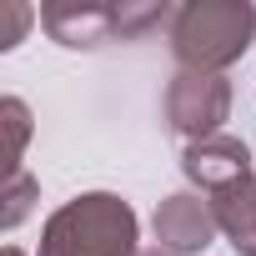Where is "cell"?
Listing matches in <instances>:
<instances>
[{
	"label": "cell",
	"mask_w": 256,
	"mask_h": 256,
	"mask_svg": "<svg viewBox=\"0 0 256 256\" xmlns=\"http://www.w3.org/2000/svg\"><path fill=\"white\" fill-rule=\"evenodd\" d=\"M181 171L191 186H201L206 196L226 191V186H241V181H256L251 176V151L246 141L236 136H211V141H191L181 151Z\"/></svg>",
	"instance_id": "cell-6"
},
{
	"label": "cell",
	"mask_w": 256,
	"mask_h": 256,
	"mask_svg": "<svg viewBox=\"0 0 256 256\" xmlns=\"http://www.w3.org/2000/svg\"><path fill=\"white\" fill-rule=\"evenodd\" d=\"M40 256H141L131 201H120L116 191H86L66 201L40 231Z\"/></svg>",
	"instance_id": "cell-1"
},
{
	"label": "cell",
	"mask_w": 256,
	"mask_h": 256,
	"mask_svg": "<svg viewBox=\"0 0 256 256\" xmlns=\"http://www.w3.org/2000/svg\"><path fill=\"white\" fill-rule=\"evenodd\" d=\"M171 6H151V0H120V6H96V0H46L40 26L50 40L70 50H96L106 40H141L156 26H171Z\"/></svg>",
	"instance_id": "cell-3"
},
{
	"label": "cell",
	"mask_w": 256,
	"mask_h": 256,
	"mask_svg": "<svg viewBox=\"0 0 256 256\" xmlns=\"http://www.w3.org/2000/svg\"><path fill=\"white\" fill-rule=\"evenodd\" d=\"M156 241L161 251L171 256H201L211 241H216V216H211V201H201L196 191H176L156 206Z\"/></svg>",
	"instance_id": "cell-5"
},
{
	"label": "cell",
	"mask_w": 256,
	"mask_h": 256,
	"mask_svg": "<svg viewBox=\"0 0 256 256\" xmlns=\"http://www.w3.org/2000/svg\"><path fill=\"white\" fill-rule=\"evenodd\" d=\"M0 126H6V176H16L20 156H26V141H30V106L20 96H6L0 100Z\"/></svg>",
	"instance_id": "cell-8"
},
{
	"label": "cell",
	"mask_w": 256,
	"mask_h": 256,
	"mask_svg": "<svg viewBox=\"0 0 256 256\" xmlns=\"http://www.w3.org/2000/svg\"><path fill=\"white\" fill-rule=\"evenodd\" d=\"M141 256H171V251H161V246H146V251H141Z\"/></svg>",
	"instance_id": "cell-11"
},
{
	"label": "cell",
	"mask_w": 256,
	"mask_h": 256,
	"mask_svg": "<svg viewBox=\"0 0 256 256\" xmlns=\"http://www.w3.org/2000/svg\"><path fill=\"white\" fill-rule=\"evenodd\" d=\"M6 256H26V251H20V246H6Z\"/></svg>",
	"instance_id": "cell-12"
},
{
	"label": "cell",
	"mask_w": 256,
	"mask_h": 256,
	"mask_svg": "<svg viewBox=\"0 0 256 256\" xmlns=\"http://www.w3.org/2000/svg\"><path fill=\"white\" fill-rule=\"evenodd\" d=\"M211 201V216H216V231L236 246V256H256V181H241V186H226Z\"/></svg>",
	"instance_id": "cell-7"
},
{
	"label": "cell",
	"mask_w": 256,
	"mask_h": 256,
	"mask_svg": "<svg viewBox=\"0 0 256 256\" xmlns=\"http://www.w3.org/2000/svg\"><path fill=\"white\" fill-rule=\"evenodd\" d=\"M36 16H40V10H30L26 0H6V6H0V50H16Z\"/></svg>",
	"instance_id": "cell-10"
},
{
	"label": "cell",
	"mask_w": 256,
	"mask_h": 256,
	"mask_svg": "<svg viewBox=\"0 0 256 256\" xmlns=\"http://www.w3.org/2000/svg\"><path fill=\"white\" fill-rule=\"evenodd\" d=\"M256 40V6L251 0H186L171 20V50L181 70L221 76L236 66Z\"/></svg>",
	"instance_id": "cell-2"
},
{
	"label": "cell",
	"mask_w": 256,
	"mask_h": 256,
	"mask_svg": "<svg viewBox=\"0 0 256 256\" xmlns=\"http://www.w3.org/2000/svg\"><path fill=\"white\" fill-rule=\"evenodd\" d=\"M231 116V80L211 70H176L166 86V120L171 131L191 141L221 136V120Z\"/></svg>",
	"instance_id": "cell-4"
},
{
	"label": "cell",
	"mask_w": 256,
	"mask_h": 256,
	"mask_svg": "<svg viewBox=\"0 0 256 256\" xmlns=\"http://www.w3.org/2000/svg\"><path fill=\"white\" fill-rule=\"evenodd\" d=\"M40 196V186H36V176H26V171H16V176H6V211H0V226L6 231H16L26 216H30V201Z\"/></svg>",
	"instance_id": "cell-9"
}]
</instances>
